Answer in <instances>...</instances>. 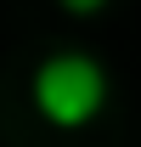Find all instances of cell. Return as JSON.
<instances>
[{
	"label": "cell",
	"mask_w": 141,
	"mask_h": 147,
	"mask_svg": "<svg viewBox=\"0 0 141 147\" xmlns=\"http://www.w3.org/2000/svg\"><path fill=\"white\" fill-rule=\"evenodd\" d=\"M107 96H113V79L90 51H51L28 79L34 113L56 130H85L90 119H102Z\"/></svg>",
	"instance_id": "obj_1"
},
{
	"label": "cell",
	"mask_w": 141,
	"mask_h": 147,
	"mask_svg": "<svg viewBox=\"0 0 141 147\" xmlns=\"http://www.w3.org/2000/svg\"><path fill=\"white\" fill-rule=\"evenodd\" d=\"M56 6H62L68 17H96V11H102L107 0H56Z\"/></svg>",
	"instance_id": "obj_2"
}]
</instances>
